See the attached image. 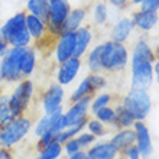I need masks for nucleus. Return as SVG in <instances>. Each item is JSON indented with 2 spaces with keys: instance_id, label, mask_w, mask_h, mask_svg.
Here are the masks:
<instances>
[{
  "instance_id": "20",
  "label": "nucleus",
  "mask_w": 159,
  "mask_h": 159,
  "mask_svg": "<svg viewBox=\"0 0 159 159\" xmlns=\"http://www.w3.org/2000/svg\"><path fill=\"white\" fill-rule=\"evenodd\" d=\"M133 23L143 30H151L152 28L158 23V15H156V12L140 10V12H138L134 15Z\"/></svg>"
},
{
  "instance_id": "33",
  "label": "nucleus",
  "mask_w": 159,
  "mask_h": 159,
  "mask_svg": "<svg viewBox=\"0 0 159 159\" xmlns=\"http://www.w3.org/2000/svg\"><path fill=\"white\" fill-rule=\"evenodd\" d=\"M65 152H67L70 156L75 155V153H78V152H81V146H80L77 138H72V139H70V140L65 142Z\"/></svg>"
},
{
  "instance_id": "39",
  "label": "nucleus",
  "mask_w": 159,
  "mask_h": 159,
  "mask_svg": "<svg viewBox=\"0 0 159 159\" xmlns=\"http://www.w3.org/2000/svg\"><path fill=\"white\" fill-rule=\"evenodd\" d=\"M7 49H9V45L6 43L4 41H0V58L3 57L6 52H7Z\"/></svg>"
},
{
  "instance_id": "40",
  "label": "nucleus",
  "mask_w": 159,
  "mask_h": 159,
  "mask_svg": "<svg viewBox=\"0 0 159 159\" xmlns=\"http://www.w3.org/2000/svg\"><path fill=\"white\" fill-rule=\"evenodd\" d=\"M70 159H88L87 158V153H84V152H78L75 155H71Z\"/></svg>"
},
{
  "instance_id": "30",
  "label": "nucleus",
  "mask_w": 159,
  "mask_h": 159,
  "mask_svg": "<svg viewBox=\"0 0 159 159\" xmlns=\"http://www.w3.org/2000/svg\"><path fill=\"white\" fill-rule=\"evenodd\" d=\"M97 119L101 121V123H114L116 121V111L109 107H104L97 111Z\"/></svg>"
},
{
  "instance_id": "2",
  "label": "nucleus",
  "mask_w": 159,
  "mask_h": 159,
  "mask_svg": "<svg viewBox=\"0 0 159 159\" xmlns=\"http://www.w3.org/2000/svg\"><path fill=\"white\" fill-rule=\"evenodd\" d=\"M4 42L10 48H26L30 43V35L26 28V13H16L0 26Z\"/></svg>"
},
{
  "instance_id": "34",
  "label": "nucleus",
  "mask_w": 159,
  "mask_h": 159,
  "mask_svg": "<svg viewBox=\"0 0 159 159\" xmlns=\"http://www.w3.org/2000/svg\"><path fill=\"white\" fill-rule=\"evenodd\" d=\"M88 129H90L91 134L98 136V134H101L104 132V126H103V123L100 120H91V121H88Z\"/></svg>"
},
{
  "instance_id": "24",
  "label": "nucleus",
  "mask_w": 159,
  "mask_h": 159,
  "mask_svg": "<svg viewBox=\"0 0 159 159\" xmlns=\"http://www.w3.org/2000/svg\"><path fill=\"white\" fill-rule=\"evenodd\" d=\"M134 140H136V133L133 130H123V132H120V133H117L114 136L111 143L116 146L117 151H120V149L132 146Z\"/></svg>"
},
{
  "instance_id": "3",
  "label": "nucleus",
  "mask_w": 159,
  "mask_h": 159,
  "mask_svg": "<svg viewBox=\"0 0 159 159\" xmlns=\"http://www.w3.org/2000/svg\"><path fill=\"white\" fill-rule=\"evenodd\" d=\"M32 121L29 117H13L6 126L0 129V148H10L16 145L29 133Z\"/></svg>"
},
{
  "instance_id": "14",
  "label": "nucleus",
  "mask_w": 159,
  "mask_h": 159,
  "mask_svg": "<svg viewBox=\"0 0 159 159\" xmlns=\"http://www.w3.org/2000/svg\"><path fill=\"white\" fill-rule=\"evenodd\" d=\"M136 142H138V149L140 152V155L143 156V159H149V156L152 155V140L149 130L146 129V126L143 125L142 121H138L136 125Z\"/></svg>"
},
{
  "instance_id": "1",
  "label": "nucleus",
  "mask_w": 159,
  "mask_h": 159,
  "mask_svg": "<svg viewBox=\"0 0 159 159\" xmlns=\"http://www.w3.org/2000/svg\"><path fill=\"white\" fill-rule=\"evenodd\" d=\"M151 48L146 42H138L133 49L132 57V87L136 90H146L153 80V68H152Z\"/></svg>"
},
{
  "instance_id": "5",
  "label": "nucleus",
  "mask_w": 159,
  "mask_h": 159,
  "mask_svg": "<svg viewBox=\"0 0 159 159\" xmlns=\"http://www.w3.org/2000/svg\"><path fill=\"white\" fill-rule=\"evenodd\" d=\"M32 96H34V83L30 80H22L17 84V87L13 90L12 96L9 97V104L13 117L25 116Z\"/></svg>"
},
{
  "instance_id": "13",
  "label": "nucleus",
  "mask_w": 159,
  "mask_h": 159,
  "mask_svg": "<svg viewBox=\"0 0 159 159\" xmlns=\"http://www.w3.org/2000/svg\"><path fill=\"white\" fill-rule=\"evenodd\" d=\"M80 68H81V61L80 58H70L65 62L61 64V67L58 68V74H57V80L58 84L61 85H67L77 77Z\"/></svg>"
},
{
  "instance_id": "8",
  "label": "nucleus",
  "mask_w": 159,
  "mask_h": 159,
  "mask_svg": "<svg viewBox=\"0 0 159 159\" xmlns=\"http://www.w3.org/2000/svg\"><path fill=\"white\" fill-rule=\"evenodd\" d=\"M71 12L68 0H49V17L46 26L49 34L58 36L62 34V25Z\"/></svg>"
},
{
  "instance_id": "38",
  "label": "nucleus",
  "mask_w": 159,
  "mask_h": 159,
  "mask_svg": "<svg viewBox=\"0 0 159 159\" xmlns=\"http://www.w3.org/2000/svg\"><path fill=\"white\" fill-rule=\"evenodd\" d=\"M0 159H12V153L7 151V148H0Z\"/></svg>"
},
{
  "instance_id": "37",
  "label": "nucleus",
  "mask_w": 159,
  "mask_h": 159,
  "mask_svg": "<svg viewBox=\"0 0 159 159\" xmlns=\"http://www.w3.org/2000/svg\"><path fill=\"white\" fill-rule=\"evenodd\" d=\"M127 158L129 159H140V152H139L138 148L130 146L127 149Z\"/></svg>"
},
{
  "instance_id": "10",
  "label": "nucleus",
  "mask_w": 159,
  "mask_h": 159,
  "mask_svg": "<svg viewBox=\"0 0 159 159\" xmlns=\"http://www.w3.org/2000/svg\"><path fill=\"white\" fill-rule=\"evenodd\" d=\"M90 104H91V96L83 97V98L74 101V104L70 107L67 114H64L65 120H67V125L74 126L81 123V121H85V116H87Z\"/></svg>"
},
{
  "instance_id": "35",
  "label": "nucleus",
  "mask_w": 159,
  "mask_h": 159,
  "mask_svg": "<svg viewBox=\"0 0 159 159\" xmlns=\"http://www.w3.org/2000/svg\"><path fill=\"white\" fill-rule=\"evenodd\" d=\"M142 10L146 12H156L159 9V0H142Z\"/></svg>"
},
{
  "instance_id": "31",
  "label": "nucleus",
  "mask_w": 159,
  "mask_h": 159,
  "mask_svg": "<svg viewBox=\"0 0 159 159\" xmlns=\"http://www.w3.org/2000/svg\"><path fill=\"white\" fill-rule=\"evenodd\" d=\"M106 19H107V7H106V4L103 3H98L94 7V20L101 25V23H104Z\"/></svg>"
},
{
  "instance_id": "44",
  "label": "nucleus",
  "mask_w": 159,
  "mask_h": 159,
  "mask_svg": "<svg viewBox=\"0 0 159 159\" xmlns=\"http://www.w3.org/2000/svg\"><path fill=\"white\" fill-rule=\"evenodd\" d=\"M158 23H159V20H158Z\"/></svg>"
},
{
  "instance_id": "43",
  "label": "nucleus",
  "mask_w": 159,
  "mask_h": 159,
  "mask_svg": "<svg viewBox=\"0 0 159 159\" xmlns=\"http://www.w3.org/2000/svg\"><path fill=\"white\" fill-rule=\"evenodd\" d=\"M2 80H3V78H2V74H0V81H2Z\"/></svg>"
},
{
  "instance_id": "41",
  "label": "nucleus",
  "mask_w": 159,
  "mask_h": 159,
  "mask_svg": "<svg viewBox=\"0 0 159 159\" xmlns=\"http://www.w3.org/2000/svg\"><path fill=\"white\" fill-rule=\"evenodd\" d=\"M111 4H114V6H117V7H120V6H123V4H126V2L127 0H109Z\"/></svg>"
},
{
  "instance_id": "19",
  "label": "nucleus",
  "mask_w": 159,
  "mask_h": 159,
  "mask_svg": "<svg viewBox=\"0 0 159 159\" xmlns=\"http://www.w3.org/2000/svg\"><path fill=\"white\" fill-rule=\"evenodd\" d=\"M133 20H130V19H121L120 22H117L116 25H114L113 30H111V38H113L114 42H119L121 43L123 41L129 38V35L132 34V30H133Z\"/></svg>"
},
{
  "instance_id": "45",
  "label": "nucleus",
  "mask_w": 159,
  "mask_h": 159,
  "mask_svg": "<svg viewBox=\"0 0 159 159\" xmlns=\"http://www.w3.org/2000/svg\"><path fill=\"white\" fill-rule=\"evenodd\" d=\"M48 2H49V0H48Z\"/></svg>"
},
{
  "instance_id": "26",
  "label": "nucleus",
  "mask_w": 159,
  "mask_h": 159,
  "mask_svg": "<svg viewBox=\"0 0 159 159\" xmlns=\"http://www.w3.org/2000/svg\"><path fill=\"white\" fill-rule=\"evenodd\" d=\"M101 51H103V43L96 46L88 55V61H87L88 68L94 74H97V72H100L103 70V67H101Z\"/></svg>"
},
{
  "instance_id": "28",
  "label": "nucleus",
  "mask_w": 159,
  "mask_h": 159,
  "mask_svg": "<svg viewBox=\"0 0 159 159\" xmlns=\"http://www.w3.org/2000/svg\"><path fill=\"white\" fill-rule=\"evenodd\" d=\"M62 152V146L59 142H52L49 145H46L45 148H42L41 153L36 159H57L61 156Z\"/></svg>"
},
{
  "instance_id": "12",
  "label": "nucleus",
  "mask_w": 159,
  "mask_h": 159,
  "mask_svg": "<svg viewBox=\"0 0 159 159\" xmlns=\"http://www.w3.org/2000/svg\"><path fill=\"white\" fill-rule=\"evenodd\" d=\"M64 98V90L61 84H52L48 90H46L45 96H43V110L46 114L55 113L61 110V103Z\"/></svg>"
},
{
  "instance_id": "32",
  "label": "nucleus",
  "mask_w": 159,
  "mask_h": 159,
  "mask_svg": "<svg viewBox=\"0 0 159 159\" xmlns=\"http://www.w3.org/2000/svg\"><path fill=\"white\" fill-rule=\"evenodd\" d=\"M110 101V96L109 94H101V96H98L94 100V103L91 104V109L94 113H97L98 110L101 109H104V107H107V103Z\"/></svg>"
},
{
  "instance_id": "9",
  "label": "nucleus",
  "mask_w": 159,
  "mask_h": 159,
  "mask_svg": "<svg viewBox=\"0 0 159 159\" xmlns=\"http://www.w3.org/2000/svg\"><path fill=\"white\" fill-rule=\"evenodd\" d=\"M57 61L59 64L74 57L75 52V32H64L57 42Z\"/></svg>"
},
{
  "instance_id": "17",
  "label": "nucleus",
  "mask_w": 159,
  "mask_h": 159,
  "mask_svg": "<svg viewBox=\"0 0 159 159\" xmlns=\"http://www.w3.org/2000/svg\"><path fill=\"white\" fill-rule=\"evenodd\" d=\"M117 153V149L111 142L109 143H100L90 149L87 153L88 159H113Z\"/></svg>"
},
{
  "instance_id": "6",
  "label": "nucleus",
  "mask_w": 159,
  "mask_h": 159,
  "mask_svg": "<svg viewBox=\"0 0 159 159\" xmlns=\"http://www.w3.org/2000/svg\"><path fill=\"white\" fill-rule=\"evenodd\" d=\"M123 107L127 111L133 114V117L136 120H142L149 114L151 111V97L146 93V90H136L132 88V91L125 97L123 101Z\"/></svg>"
},
{
  "instance_id": "11",
  "label": "nucleus",
  "mask_w": 159,
  "mask_h": 159,
  "mask_svg": "<svg viewBox=\"0 0 159 159\" xmlns=\"http://www.w3.org/2000/svg\"><path fill=\"white\" fill-rule=\"evenodd\" d=\"M104 85H106V78L97 75V74H93V75L87 77L85 80H83V83L77 87V90L71 96V101L74 103V101L80 100V98H83V97L90 96L91 93H94L96 90H100V88H103Z\"/></svg>"
},
{
  "instance_id": "16",
  "label": "nucleus",
  "mask_w": 159,
  "mask_h": 159,
  "mask_svg": "<svg viewBox=\"0 0 159 159\" xmlns=\"http://www.w3.org/2000/svg\"><path fill=\"white\" fill-rule=\"evenodd\" d=\"M35 65H36V54L35 51L29 46L26 48H22L20 52V59H19V67H20V72L23 77L30 75L35 70Z\"/></svg>"
},
{
  "instance_id": "22",
  "label": "nucleus",
  "mask_w": 159,
  "mask_h": 159,
  "mask_svg": "<svg viewBox=\"0 0 159 159\" xmlns=\"http://www.w3.org/2000/svg\"><path fill=\"white\" fill-rule=\"evenodd\" d=\"M90 41H91V32L87 28H80V29L75 30V52H74V58H80L87 51Z\"/></svg>"
},
{
  "instance_id": "7",
  "label": "nucleus",
  "mask_w": 159,
  "mask_h": 159,
  "mask_svg": "<svg viewBox=\"0 0 159 159\" xmlns=\"http://www.w3.org/2000/svg\"><path fill=\"white\" fill-rule=\"evenodd\" d=\"M22 48H9L7 52L0 59V74L4 81L13 83V81H20L23 78L19 67V59H20Z\"/></svg>"
},
{
  "instance_id": "4",
  "label": "nucleus",
  "mask_w": 159,
  "mask_h": 159,
  "mask_svg": "<svg viewBox=\"0 0 159 159\" xmlns=\"http://www.w3.org/2000/svg\"><path fill=\"white\" fill-rule=\"evenodd\" d=\"M127 64V51L119 42H106L101 51V67L107 71H120Z\"/></svg>"
},
{
  "instance_id": "18",
  "label": "nucleus",
  "mask_w": 159,
  "mask_h": 159,
  "mask_svg": "<svg viewBox=\"0 0 159 159\" xmlns=\"http://www.w3.org/2000/svg\"><path fill=\"white\" fill-rule=\"evenodd\" d=\"M62 116V110H58L55 113H51V114H45L43 117L39 119V121L36 123L35 126V134L36 136H43L45 133H48L52 127L55 126V123L58 121V119Z\"/></svg>"
},
{
  "instance_id": "25",
  "label": "nucleus",
  "mask_w": 159,
  "mask_h": 159,
  "mask_svg": "<svg viewBox=\"0 0 159 159\" xmlns=\"http://www.w3.org/2000/svg\"><path fill=\"white\" fill-rule=\"evenodd\" d=\"M13 119V114L10 111V104H9V96L6 93L0 91V129L6 126L9 121Z\"/></svg>"
},
{
  "instance_id": "23",
  "label": "nucleus",
  "mask_w": 159,
  "mask_h": 159,
  "mask_svg": "<svg viewBox=\"0 0 159 159\" xmlns=\"http://www.w3.org/2000/svg\"><path fill=\"white\" fill-rule=\"evenodd\" d=\"M84 17H85V12H84L83 9H74V10H71L62 25V34L64 32H75L77 29H80Z\"/></svg>"
},
{
  "instance_id": "21",
  "label": "nucleus",
  "mask_w": 159,
  "mask_h": 159,
  "mask_svg": "<svg viewBox=\"0 0 159 159\" xmlns=\"http://www.w3.org/2000/svg\"><path fill=\"white\" fill-rule=\"evenodd\" d=\"M26 7L30 15L38 16L45 23L48 22V17H49V2L48 0H28Z\"/></svg>"
},
{
  "instance_id": "36",
  "label": "nucleus",
  "mask_w": 159,
  "mask_h": 159,
  "mask_svg": "<svg viewBox=\"0 0 159 159\" xmlns=\"http://www.w3.org/2000/svg\"><path fill=\"white\" fill-rule=\"evenodd\" d=\"M94 139H96V136L91 133H84V134H80L78 138H77V140H78L80 146H81V149L85 146H88L90 143L94 142Z\"/></svg>"
},
{
  "instance_id": "29",
  "label": "nucleus",
  "mask_w": 159,
  "mask_h": 159,
  "mask_svg": "<svg viewBox=\"0 0 159 159\" xmlns=\"http://www.w3.org/2000/svg\"><path fill=\"white\" fill-rule=\"evenodd\" d=\"M134 120L136 119L133 117V114L130 113V111H127L123 106H120L116 110V123L120 127H129V126H132L134 123Z\"/></svg>"
},
{
  "instance_id": "27",
  "label": "nucleus",
  "mask_w": 159,
  "mask_h": 159,
  "mask_svg": "<svg viewBox=\"0 0 159 159\" xmlns=\"http://www.w3.org/2000/svg\"><path fill=\"white\" fill-rule=\"evenodd\" d=\"M84 125H85V121H81V123H78V125L68 126V127H65L61 133H58V136H57V139H55V142H59L61 145H62V143H65L67 140H70V139L75 138L77 134L83 130Z\"/></svg>"
},
{
  "instance_id": "15",
  "label": "nucleus",
  "mask_w": 159,
  "mask_h": 159,
  "mask_svg": "<svg viewBox=\"0 0 159 159\" xmlns=\"http://www.w3.org/2000/svg\"><path fill=\"white\" fill-rule=\"evenodd\" d=\"M26 28L29 32L30 38H35L36 41L45 38L46 35V23L42 19H39L35 15H26Z\"/></svg>"
},
{
  "instance_id": "42",
  "label": "nucleus",
  "mask_w": 159,
  "mask_h": 159,
  "mask_svg": "<svg viewBox=\"0 0 159 159\" xmlns=\"http://www.w3.org/2000/svg\"><path fill=\"white\" fill-rule=\"evenodd\" d=\"M155 74H156V77H158V83H159V62L155 65Z\"/></svg>"
}]
</instances>
